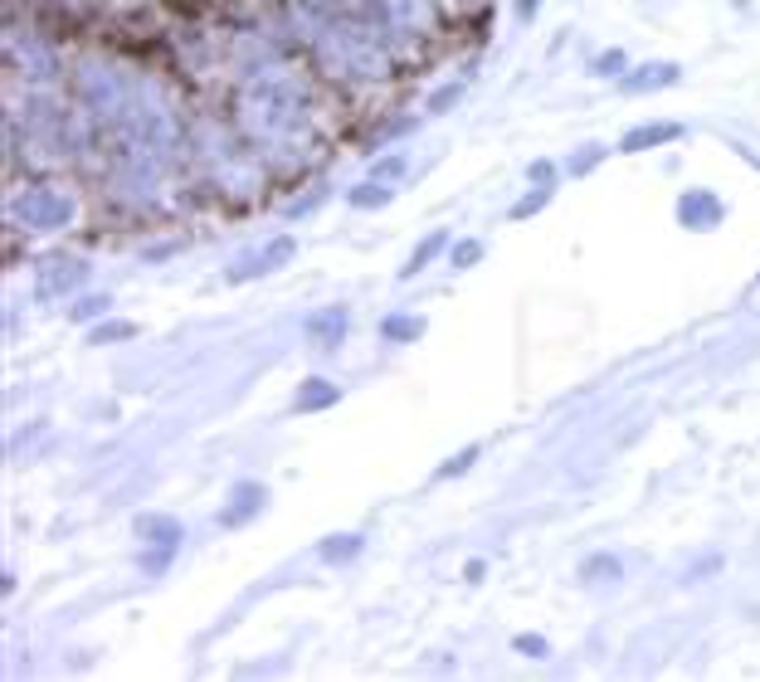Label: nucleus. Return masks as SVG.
I'll list each match as a JSON object with an SVG mask.
<instances>
[{
	"label": "nucleus",
	"instance_id": "obj_2",
	"mask_svg": "<svg viewBox=\"0 0 760 682\" xmlns=\"http://www.w3.org/2000/svg\"><path fill=\"white\" fill-rule=\"evenodd\" d=\"M88 278V264H78V259H64V254H49V259H39V298H59V293H69Z\"/></svg>",
	"mask_w": 760,
	"mask_h": 682
},
{
	"label": "nucleus",
	"instance_id": "obj_12",
	"mask_svg": "<svg viewBox=\"0 0 760 682\" xmlns=\"http://www.w3.org/2000/svg\"><path fill=\"white\" fill-rule=\"evenodd\" d=\"M108 307H113L108 293H88V298H78V303L69 307V317H74V322H93V317H108Z\"/></svg>",
	"mask_w": 760,
	"mask_h": 682
},
{
	"label": "nucleus",
	"instance_id": "obj_1",
	"mask_svg": "<svg viewBox=\"0 0 760 682\" xmlns=\"http://www.w3.org/2000/svg\"><path fill=\"white\" fill-rule=\"evenodd\" d=\"M15 220L25 229H64L74 220V205L59 195L54 186H30L15 200Z\"/></svg>",
	"mask_w": 760,
	"mask_h": 682
},
{
	"label": "nucleus",
	"instance_id": "obj_18",
	"mask_svg": "<svg viewBox=\"0 0 760 682\" xmlns=\"http://www.w3.org/2000/svg\"><path fill=\"white\" fill-rule=\"evenodd\" d=\"M132 337H137V327H132V322H108V327H93V337L88 341L108 346V341H132Z\"/></svg>",
	"mask_w": 760,
	"mask_h": 682
},
{
	"label": "nucleus",
	"instance_id": "obj_6",
	"mask_svg": "<svg viewBox=\"0 0 760 682\" xmlns=\"http://www.w3.org/2000/svg\"><path fill=\"white\" fill-rule=\"evenodd\" d=\"M264 512V488L259 483H239L234 493H229V507L220 512V522L225 527H244L249 517H259Z\"/></svg>",
	"mask_w": 760,
	"mask_h": 682
},
{
	"label": "nucleus",
	"instance_id": "obj_4",
	"mask_svg": "<svg viewBox=\"0 0 760 682\" xmlns=\"http://www.w3.org/2000/svg\"><path fill=\"white\" fill-rule=\"evenodd\" d=\"M726 215V205L712 195V190H687L683 200H678V220L687 229H717Z\"/></svg>",
	"mask_w": 760,
	"mask_h": 682
},
{
	"label": "nucleus",
	"instance_id": "obj_23",
	"mask_svg": "<svg viewBox=\"0 0 760 682\" xmlns=\"http://www.w3.org/2000/svg\"><path fill=\"white\" fill-rule=\"evenodd\" d=\"M390 176H405V156H390L376 166V181H390Z\"/></svg>",
	"mask_w": 760,
	"mask_h": 682
},
{
	"label": "nucleus",
	"instance_id": "obj_27",
	"mask_svg": "<svg viewBox=\"0 0 760 682\" xmlns=\"http://www.w3.org/2000/svg\"><path fill=\"white\" fill-rule=\"evenodd\" d=\"M756 283H760V273H756Z\"/></svg>",
	"mask_w": 760,
	"mask_h": 682
},
{
	"label": "nucleus",
	"instance_id": "obj_11",
	"mask_svg": "<svg viewBox=\"0 0 760 682\" xmlns=\"http://www.w3.org/2000/svg\"><path fill=\"white\" fill-rule=\"evenodd\" d=\"M444 244H449V234H444V229L424 234V239L415 244V254H410V264L400 268V278H415V273H424V264H429L434 254H444Z\"/></svg>",
	"mask_w": 760,
	"mask_h": 682
},
{
	"label": "nucleus",
	"instance_id": "obj_15",
	"mask_svg": "<svg viewBox=\"0 0 760 682\" xmlns=\"http://www.w3.org/2000/svg\"><path fill=\"white\" fill-rule=\"evenodd\" d=\"M624 64H629V59H624L619 49H605V54L590 64V74L595 78H624Z\"/></svg>",
	"mask_w": 760,
	"mask_h": 682
},
{
	"label": "nucleus",
	"instance_id": "obj_9",
	"mask_svg": "<svg viewBox=\"0 0 760 682\" xmlns=\"http://www.w3.org/2000/svg\"><path fill=\"white\" fill-rule=\"evenodd\" d=\"M337 395H342V390H337V385H327V380L322 376H307L303 380V390H298V410H327V405H337Z\"/></svg>",
	"mask_w": 760,
	"mask_h": 682
},
{
	"label": "nucleus",
	"instance_id": "obj_16",
	"mask_svg": "<svg viewBox=\"0 0 760 682\" xmlns=\"http://www.w3.org/2000/svg\"><path fill=\"white\" fill-rule=\"evenodd\" d=\"M580 575H585V580H619V561H614V556H590V561L580 566Z\"/></svg>",
	"mask_w": 760,
	"mask_h": 682
},
{
	"label": "nucleus",
	"instance_id": "obj_14",
	"mask_svg": "<svg viewBox=\"0 0 760 682\" xmlns=\"http://www.w3.org/2000/svg\"><path fill=\"white\" fill-rule=\"evenodd\" d=\"M356 551H361V536H351V531H346V536H337V541H327V546H322V561L342 566V561H351Z\"/></svg>",
	"mask_w": 760,
	"mask_h": 682
},
{
	"label": "nucleus",
	"instance_id": "obj_5",
	"mask_svg": "<svg viewBox=\"0 0 760 682\" xmlns=\"http://www.w3.org/2000/svg\"><path fill=\"white\" fill-rule=\"evenodd\" d=\"M678 78H683L678 64H639L634 74L619 78V88H624V93H658V88H673Z\"/></svg>",
	"mask_w": 760,
	"mask_h": 682
},
{
	"label": "nucleus",
	"instance_id": "obj_10",
	"mask_svg": "<svg viewBox=\"0 0 760 682\" xmlns=\"http://www.w3.org/2000/svg\"><path fill=\"white\" fill-rule=\"evenodd\" d=\"M137 536L156 541V546H181V522H171V517H137Z\"/></svg>",
	"mask_w": 760,
	"mask_h": 682
},
{
	"label": "nucleus",
	"instance_id": "obj_25",
	"mask_svg": "<svg viewBox=\"0 0 760 682\" xmlns=\"http://www.w3.org/2000/svg\"><path fill=\"white\" fill-rule=\"evenodd\" d=\"M458 93H463V88H458V83H454V88H444V93H434V103H429V108H434V113H444V108H449V103H454Z\"/></svg>",
	"mask_w": 760,
	"mask_h": 682
},
{
	"label": "nucleus",
	"instance_id": "obj_22",
	"mask_svg": "<svg viewBox=\"0 0 760 682\" xmlns=\"http://www.w3.org/2000/svg\"><path fill=\"white\" fill-rule=\"evenodd\" d=\"M517 653H527V658H546V639H541V634H517Z\"/></svg>",
	"mask_w": 760,
	"mask_h": 682
},
{
	"label": "nucleus",
	"instance_id": "obj_19",
	"mask_svg": "<svg viewBox=\"0 0 760 682\" xmlns=\"http://www.w3.org/2000/svg\"><path fill=\"white\" fill-rule=\"evenodd\" d=\"M478 259H483V239H463V244H454V254H449L454 268H473Z\"/></svg>",
	"mask_w": 760,
	"mask_h": 682
},
{
	"label": "nucleus",
	"instance_id": "obj_21",
	"mask_svg": "<svg viewBox=\"0 0 760 682\" xmlns=\"http://www.w3.org/2000/svg\"><path fill=\"white\" fill-rule=\"evenodd\" d=\"M473 458H478V444H468L463 454H454V463H444V468H439V478H458V473H468V468H473Z\"/></svg>",
	"mask_w": 760,
	"mask_h": 682
},
{
	"label": "nucleus",
	"instance_id": "obj_17",
	"mask_svg": "<svg viewBox=\"0 0 760 682\" xmlns=\"http://www.w3.org/2000/svg\"><path fill=\"white\" fill-rule=\"evenodd\" d=\"M385 200H390V190H380L376 181H371V186H356V190H351V205H356V210H380Z\"/></svg>",
	"mask_w": 760,
	"mask_h": 682
},
{
	"label": "nucleus",
	"instance_id": "obj_26",
	"mask_svg": "<svg viewBox=\"0 0 760 682\" xmlns=\"http://www.w3.org/2000/svg\"><path fill=\"white\" fill-rule=\"evenodd\" d=\"M463 575H468V580H473V585H478V580H483V575H488V566H483V561H468V570H463Z\"/></svg>",
	"mask_w": 760,
	"mask_h": 682
},
{
	"label": "nucleus",
	"instance_id": "obj_24",
	"mask_svg": "<svg viewBox=\"0 0 760 682\" xmlns=\"http://www.w3.org/2000/svg\"><path fill=\"white\" fill-rule=\"evenodd\" d=\"M595 161H600V147H585V152H580V156H570V171L580 176V171H590Z\"/></svg>",
	"mask_w": 760,
	"mask_h": 682
},
{
	"label": "nucleus",
	"instance_id": "obj_20",
	"mask_svg": "<svg viewBox=\"0 0 760 682\" xmlns=\"http://www.w3.org/2000/svg\"><path fill=\"white\" fill-rule=\"evenodd\" d=\"M546 200H551V186H536L527 200H517V205H512V220H527V215H536Z\"/></svg>",
	"mask_w": 760,
	"mask_h": 682
},
{
	"label": "nucleus",
	"instance_id": "obj_7",
	"mask_svg": "<svg viewBox=\"0 0 760 682\" xmlns=\"http://www.w3.org/2000/svg\"><path fill=\"white\" fill-rule=\"evenodd\" d=\"M307 337L317 341V346H327V351H337L346 337V307H322V312H312L307 317Z\"/></svg>",
	"mask_w": 760,
	"mask_h": 682
},
{
	"label": "nucleus",
	"instance_id": "obj_13",
	"mask_svg": "<svg viewBox=\"0 0 760 682\" xmlns=\"http://www.w3.org/2000/svg\"><path fill=\"white\" fill-rule=\"evenodd\" d=\"M419 332H424L419 317H385V327H380V337L385 341H415Z\"/></svg>",
	"mask_w": 760,
	"mask_h": 682
},
{
	"label": "nucleus",
	"instance_id": "obj_3",
	"mask_svg": "<svg viewBox=\"0 0 760 682\" xmlns=\"http://www.w3.org/2000/svg\"><path fill=\"white\" fill-rule=\"evenodd\" d=\"M293 249H298L293 239H273V244H264L254 259L244 254L239 264L229 268V283H244V278H264V273H273V268H283L288 259H293Z\"/></svg>",
	"mask_w": 760,
	"mask_h": 682
},
{
	"label": "nucleus",
	"instance_id": "obj_8",
	"mask_svg": "<svg viewBox=\"0 0 760 682\" xmlns=\"http://www.w3.org/2000/svg\"><path fill=\"white\" fill-rule=\"evenodd\" d=\"M683 127L678 122H648V127H634L619 137V152H648V147H663V142H678Z\"/></svg>",
	"mask_w": 760,
	"mask_h": 682
}]
</instances>
